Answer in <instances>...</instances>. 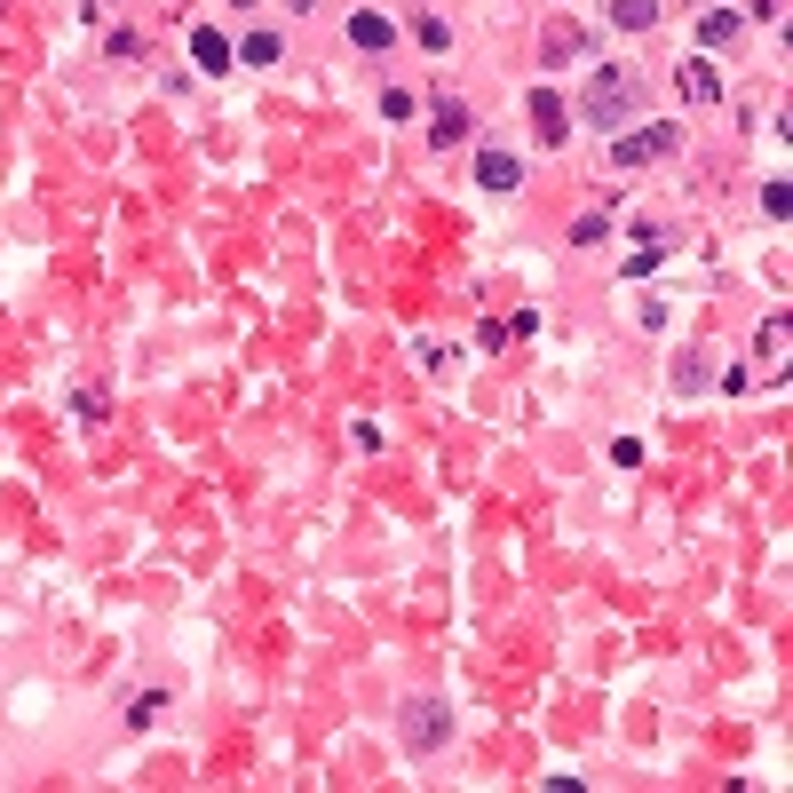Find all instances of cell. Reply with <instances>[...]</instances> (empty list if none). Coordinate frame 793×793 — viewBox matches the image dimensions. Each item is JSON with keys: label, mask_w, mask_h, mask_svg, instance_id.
<instances>
[{"label": "cell", "mask_w": 793, "mask_h": 793, "mask_svg": "<svg viewBox=\"0 0 793 793\" xmlns=\"http://www.w3.org/2000/svg\"><path fill=\"white\" fill-rule=\"evenodd\" d=\"M349 40H357V48H389V40H397V24H389V16H373V8H357V16H349Z\"/></svg>", "instance_id": "4"}, {"label": "cell", "mask_w": 793, "mask_h": 793, "mask_svg": "<svg viewBox=\"0 0 793 793\" xmlns=\"http://www.w3.org/2000/svg\"><path fill=\"white\" fill-rule=\"evenodd\" d=\"M405 738H413V746L429 754V746L445 738V706H437V698H421V706H405Z\"/></svg>", "instance_id": "2"}, {"label": "cell", "mask_w": 793, "mask_h": 793, "mask_svg": "<svg viewBox=\"0 0 793 793\" xmlns=\"http://www.w3.org/2000/svg\"><path fill=\"white\" fill-rule=\"evenodd\" d=\"M579 112H587V127H619V119L635 112V72H627V64H603V72L579 88Z\"/></svg>", "instance_id": "1"}, {"label": "cell", "mask_w": 793, "mask_h": 793, "mask_svg": "<svg viewBox=\"0 0 793 793\" xmlns=\"http://www.w3.org/2000/svg\"><path fill=\"white\" fill-rule=\"evenodd\" d=\"M238 56H246V64H270V56H278V32H246V48H238Z\"/></svg>", "instance_id": "11"}, {"label": "cell", "mask_w": 793, "mask_h": 793, "mask_svg": "<svg viewBox=\"0 0 793 793\" xmlns=\"http://www.w3.org/2000/svg\"><path fill=\"white\" fill-rule=\"evenodd\" d=\"M516 175H524L516 151H484V159H476V183H484V191H516Z\"/></svg>", "instance_id": "3"}, {"label": "cell", "mask_w": 793, "mask_h": 793, "mask_svg": "<svg viewBox=\"0 0 793 793\" xmlns=\"http://www.w3.org/2000/svg\"><path fill=\"white\" fill-rule=\"evenodd\" d=\"M191 56H199L207 72H230V40L223 32H191Z\"/></svg>", "instance_id": "6"}, {"label": "cell", "mask_w": 793, "mask_h": 793, "mask_svg": "<svg viewBox=\"0 0 793 793\" xmlns=\"http://www.w3.org/2000/svg\"><path fill=\"white\" fill-rule=\"evenodd\" d=\"M682 96H690V104H714V96H722L714 64H682Z\"/></svg>", "instance_id": "5"}, {"label": "cell", "mask_w": 793, "mask_h": 793, "mask_svg": "<svg viewBox=\"0 0 793 793\" xmlns=\"http://www.w3.org/2000/svg\"><path fill=\"white\" fill-rule=\"evenodd\" d=\"M532 119H540V135H548V143H564V104H556L548 88L532 96Z\"/></svg>", "instance_id": "7"}, {"label": "cell", "mask_w": 793, "mask_h": 793, "mask_svg": "<svg viewBox=\"0 0 793 793\" xmlns=\"http://www.w3.org/2000/svg\"><path fill=\"white\" fill-rule=\"evenodd\" d=\"M651 16H659V8H651V0H619V8H611V24H627V32H643V24H651Z\"/></svg>", "instance_id": "10"}, {"label": "cell", "mask_w": 793, "mask_h": 793, "mask_svg": "<svg viewBox=\"0 0 793 793\" xmlns=\"http://www.w3.org/2000/svg\"><path fill=\"white\" fill-rule=\"evenodd\" d=\"M468 135V104H437V143H460Z\"/></svg>", "instance_id": "9"}, {"label": "cell", "mask_w": 793, "mask_h": 793, "mask_svg": "<svg viewBox=\"0 0 793 793\" xmlns=\"http://www.w3.org/2000/svg\"><path fill=\"white\" fill-rule=\"evenodd\" d=\"M651 151H667V135H627V143H619V159H627V167H635V159H651Z\"/></svg>", "instance_id": "12"}, {"label": "cell", "mask_w": 793, "mask_h": 793, "mask_svg": "<svg viewBox=\"0 0 793 793\" xmlns=\"http://www.w3.org/2000/svg\"><path fill=\"white\" fill-rule=\"evenodd\" d=\"M698 40H706V48H722V40H738V16H730V8H714V16L698 24Z\"/></svg>", "instance_id": "8"}]
</instances>
